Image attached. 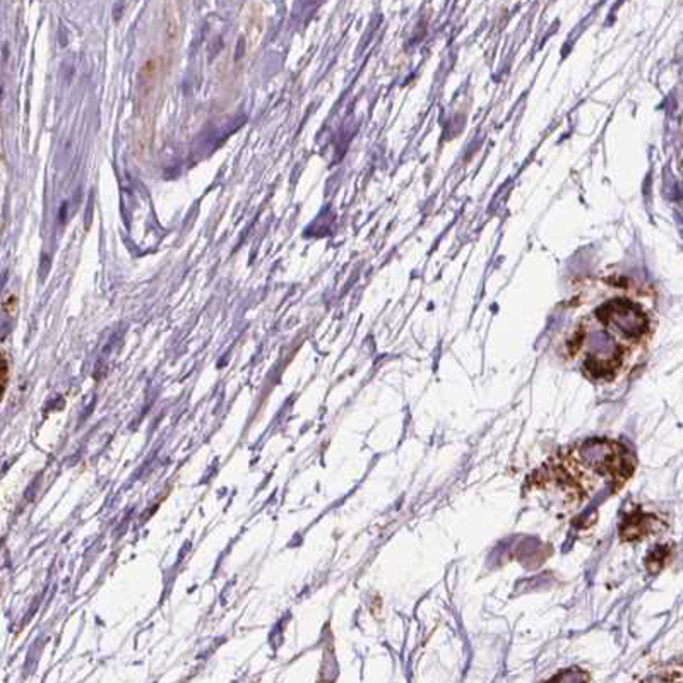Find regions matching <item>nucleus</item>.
Masks as SVG:
<instances>
[{
  "mask_svg": "<svg viewBox=\"0 0 683 683\" xmlns=\"http://www.w3.org/2000/svg\"><path fill=\"white\" fill-rule=\"evenodd\" d=\"M656 324L651 284L618 272L582 276L560 304L553 345L568 367L598 386H611L644 363Z\"/></svg>",
  "mask_w": 683,
  "mask_h": 683,
  "instance_id": "obj_1",
  "label": "nucleus"
},
{
  "mask_svg": "<svg viewBox=\"0 0 683 683\" xmlns=\"http://www.w3.org/2000/svg\"><path fill=\"white\" fill-rule=\"evenodd\" d=\"M553 683H588V675L581 670H568L560 673Z\"/></svg>",
  "mask_w": 683,
  "mask_h": 683,
  "instance_id": "obj_2",
  "label": "nucleus"
},
{
  "mask_svg": "<svg viewBox=\"0 0 683 683\" xmlns=\"http://www.w3.org/2000/svg\"><path fill=\"white\" fill-rule=\"evenodd\" d=\"M16 304H17L16 297H9L6 302H3V310H6L9 315H14V312H16Z\"/></svg>",
  "mask_w": 683,
  "mask_h": 683,
  "instance_id": "obj_3",
  "label": "nucleus"
},
{
  "mask_svg": "<svg viewBox=\"0 0 683 683\" xmlns=\"http://www.w3.org/2000/svg\"><path fill=\"white\" fill-rule=\"evenodd\" d=\"M7 372H9V367H7V360H6V356H2V389H6V386H7Z\"/></svg>",
  "mask_w": 683,
  "mask_h": 683,
  "instance_id": "obj_4",
  "label": "nucleus"
}]
</instances>
